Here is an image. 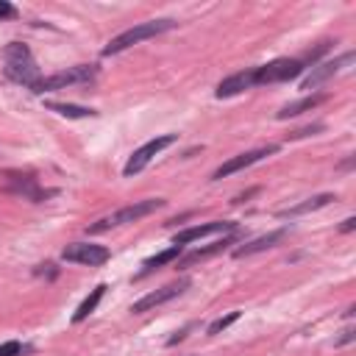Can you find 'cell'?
I'll list each match as a JSON object with an SVG mask.
<instances>
[{
  "mask_svg": "<svg viewBox=\"0 0 356 356\" xmlns=\"http://www.w3.org/2000/svg\"><path fill=\"white\" fill-rule=\"evenodd\" d=\"M3 56H6V78L8 81H14V83H22V86H33L42 75H39V67H36V61H33V56H31V50L25 47V44H19V42H11L6 50H3Z\"/></svg>",
  "mask_w": 356,
  "mask_h": 356,
  "instance_id": "1",
  "label": "cell"
},
{
  "mask_svg": "<svg viewBox=\"0 0 356 356\" xmlns=\"http://www.w3.org/2000/svg\"><path fill=\"white\" fill-rule=\"evenodd\" d=\"M170 28H175V19H153V22H139V25H134V28L122 31L120 36H114V39H111V42L103 47V56L122 53V50H128L131 44H136V42H142V39H150V36H159V33H164V31H170Z\"/></svg>",
  "mask_w": 356,
  "mask_h": 356,
  "instance_id": "2",
  "label": "cell"
},
{
  "mask_svg": "<svg viewBox=\"0 0 356 356\" xmlns=\"http://www.w3.org/2000/svg\"><path fill=\"white\" fill-rule=\"evenodd\" d=\"M161 206H164L161 197H150V200L131 203V206H125V209H120V211H114V214L97 220L95 225H89V234H100V231H108V228H117V225H125V222H136V220H142V217L159 211Z\"/></svg>",
  "mask_w": 356,
  "mask_h": 356,
  "instance_id": "3",
  "label": "cell"
},
{
  "mask_svg": "<svg viewBox=\"0 0 356 356\" xmlns=\"http://www.w3.org/2000/svg\"><path fill=\"white\" fill-rule=\"evenodd\" d=\"M95 75H97V67H95V64H78V67L61 70V72H56V75H50V78H39V81L31 86V92L44 95V92H53V89H64V86H70V83L92 81Z\"/></svg>",
  "mask_w": 356,
  "mask_h": 356,
  "instance_id": "4",
  "label": "cell"
},
{
  "mask_svg": "<svg viewBox=\"0 0 356 356\" xmlns=\"http://www.w3.org/2000/svg\"><path fill=\"white\" fill-rule=\"evenodd\" d=\"M300 72H303L300 58H275V61L253 70V83H281V81L298 78Z\"/></svg>",
  "mask_w": 356,
  "mask_h": 356,
  "instance_id": "5",
  "label": "cell"
},
{
  "mask_svg": "<svg viewBox=\"0 0 356 356\" xmlns=\"http://www.w3.org/2000/svg\"><path fill=\"white\" fill-rule=\"evenodd\" d=\"M175 142V134H164V136H156V139H150V142H145L139 150H134V156L125 161V167H122V172L125 175H136V172H142L145 167H147V161L153 159V156H159L164 147H170Z\"/></svg>",
  "mask_w": 356,
  "mask_h": 356,
  "instance_id": "6",
  "label": "cell"
},
{
  "mask_svg": "<svg viewBox=\"0 0 356 356\" xmlns=\"http://www.w3.org/2000/svg\"><path fill=\"white\" fill-rule=\"evenodd\" d=\"M108 248L103 245H92V242H72L61 250L64 261H78V264H89V267H100L108 261Z\"/></svg>",
  "mask_w": 356,
  "mask_h": 356,
  "instance_id": "7",
  "label": "cell"
},
{
  "mask_svg": "<svg viewBox=\"0 0 356 356\" xmlns=\"http://www.w3.org/2000/svg\"><path fill=\"white\" fill-rule=\"evenodd\" d=\"M353 58H356V53H353V50H348V53H342V56H339V58H334V61H323V64L312 67V72L300 81V89H317V86H320V83H325L328 78L339 75L348 64H353Z\"/></svg>",
  "mask_w": 356,
  "mask_h": 356,
  "instance_id": "8",
  "label": "cell"
},
{
  "mask_svg": "<svg viewBox=\"0 0 356 356\" xmlns=\"http://www.w3.org/2000/svg\"><path fill=\"white\" fill-rule=\"evenodd\" d=\"M186 286H189V278H178V281H172V284H167V286H161V289L147 292L145 298H139V300L131 306V312H134V314L150 312V309H156V306H161V303H167V300L178 298L181 292H186Z\"/></svg>",
  "mask_w": 356,
  "mask_h": 356,
  "instance_id": "9",
  "label": "cell"
},
{
  "mask_svg": "<svg viewBox=\"0 0 356 356\" xmlns=\"http://www.w3.org/2000/svg\"><path fill=\"white\" fill-rule=\"evenodd\" d=\"M275 150H278L275 145H267V147H259V150H248V153H239V156L228 159L225 164H220V167L214 170V175H211V178H225V175H231V172H239V170H245V167H250V164L261 161L264 156H270V153H275Z\"/></svg>",
  "mask_w": 356,
  "mask_h": 356,
  "instance_id": "10",
  "label": "cell"
},
{
  "mask_svg": "<svg viewBox=\"0 0 356 356\" xmlns=\"http://www.w3.org/2000/svg\"><path fill=\"white\" fill-rule=\"evenodd\" d=\"M236 228V222H222V220H214V222H203V225H192V228H186V231H178L175 236H172V245H189V242H195V239H203V236H209V234H225V231H234Z\"/></svg>",
  "mask_w": 356,
  "mask_h": 356,
  "instance_id": "11",
  "label": "cell"
},
{
  "mask_svg": "<svg viewBox=\"0 0 356 356\" xmlns=\"http://www.w3.org/2000/svg\"><path fill=\"white\" fill-rule=\"evenodd\" d=\"M286 236V228H278V231H270V234H264V236H259V239H253V242H245V245H239L236 250H234V256L236 259H245V256H253V253H261V250H267V248H273L275 242H281Z\"/></svg>",
  "mask_w": 356,
  "mask_h": 356,
  "instance_id": "12",
  "label": "cell"
},
{
  "mask_svg": "<svg viewBox=\"0 0 356 356\" xmlns=\"http://www.w3.org/2000/svg\"><path fill=\"white\" fill-rule=\"evenodd\" d=\"M6 189L14 192V195H22V197H28V200H42V197L50 195V192H42V189L36 186V181L28 178V175H8V186H6Z\"/></svg>",
  "mask_w": 356,
  "mask_h": 356,
  "instance_id": "13",
  "label": "cell"
},
{
  "mask_svg": "<svg viewBox=\"0 0 356 356\" xmlns=\"http://www.w3.org/2000/svg\"><path fill=\"white\" fill-rule=\"evenodd\" d=\"M248 86H253V70L250 72H236V75H231V78H225L220 86H217V97H231V95H239L242 89H248Z\"/></svg>",
  "mask_w": 356,
  "mask_h": 356,
  "instance_id": "14",
  "label": "cell"
},
{
  "mask_svg": "<svg viewBox=\"0 0 356 356\" xmlns=\"http://www.w3.org/2000/svg\"><path fill=\"white\" fill-rule=\"evenodd\" d=\"M331 200H337V197H334V195H314V197H309V200H303V203H298V206L281 209V211H278V217H298V214H309V211H317V209L328 206Z\"/></svg>",
  "mask_w": 356,
  "mask_h": 356,
  "instance_id": "15",
  "label": "cell"
},
{
  "mask_svg": "<svg viewBox=\"0 0 356 356\" xmlns=\"http://www.w3.org/2000/svg\"><path fill=\"white\" fill-rule=\"evenodd\" d=\"M181 253H184V248H181V245H172V248H167V250H161V253H156V256L145 259V264H142V273H139L136 278H142V275L153 273L156 267H164V264H170V261H178V259H181Z\"/></svg>",
  "mask_w": 356,
  "mask_h": 356,
  "instance_id": "16",
  "label": "cell"
},
{
  "mask_svg": "<svg viewBox=\"0 0 356 356\" xmlns=\"http://www.w3.org/2000/svg\"><path fill=\"white\" fill-rule=\"evenodd\" d=\"M325 100V95H312V97H303V100H295V103H289V106H284L275 117L278 120H286V117H298V114H303V111H309V108H314V106H320Z\"/></svg>",
  "mask_w": 356,
  "mask_h": 356,
  "instance_id": "17",
  "label": "cell"
},
{
  "mask_svg": "<svg viewBox=\"0 0 356 356\" xmlns=\"http://www.w3.org/2000/svg\"><path fill=\"white\" fill-rule=\"evenodd\" d=\"M231 245V236L228 239H222V242H214V245H209V248H197V250H192L189 256H184L178 264L181 267H189V264H195V261H200V259H206V256H214V253H220V250H225Z\"/></svg>",
  "mask_w": 356,
  "mask_h": 356,
  "instance_id": "18",
  "label": "cell"
},
{
  "mask_svg": "<svg viewBox=\"0 0 356 356\" xmlns=\"http://www.w3.org/2000/svg\"><path fill=\"white\" fill-rule=\"evenodd\" d=\"M103 292H106V284L95 286V289H92V295H89V298H86V300H83V303L78 306V312L72 314V323H81V320H86V317H89V314H92V312L97 309V303H100Z\"/></svg>",
  "mask_w": 356,
  "mask_h": 356,
  "instance_id": "19",
  "label": "cell"
},
{
  "mask_svg": "<svg viewBox=\"0 0 356 356\" xmlns=\"http://www.w3.org/2000/svg\"><path fill=\"white\" fill-rule=\"evenodd\" d=\"M50 111L61 114V117H95L97 111L95 108H86V106H72V103H47Z\"/></svg>",
  "mask_w": 356,
  "mask_h": 356,
  "instance_id": "20",
  "label": "cell"
},
{
  "mask_svg": "<svg viewBox=\"0 0 356 356\" xmlns=\"http://www.w3.org/2000/svg\"><path fill=\"white\" fill-rule=\"evenodd\" d=\"M239 320V312H231V314H225V317H217L211 325H209V334H220L222 328H228L231 323H236Z\"/></svg>",
  "mask_w": 356,
  "mask_h": 356,
  "instance_id": "21",
  "label": "cell"
},
{
  "mask_svg": "<svg viewBox=\"0 0 356 356\" xmlns=\"http://www.w3.org/2000/svg\"><path fill=\"white\" fill-rule=\"evenodd\" d=\"M0 356H22V345H19L17 339L3 342V345H0Z\"/></svg>",
  "mask_w": 356,
  "mask_h": 356,
  "instance_id": "22",
  "label": "cell"
},
{
  "mask_svg": "<svg viewBox=\"0 0 356 356\" xmlns=\"http://www.w3.org/2000/svg\"><path fill=\"white\" fill-rule=\"evenodd\" d=\"M11 17H17V8H14L11 3L0 0V19H11Z\"/></svg>",
  "mask_w": 356,
  "mask_h": 356,
  "instance_id": "23",
  "label": "cell"
},
{
  "mask_svg": "<svg viewBox=\"0 0 356 356\" xmlns=\"http://www.w3.org/2000/svg\"><path fill=\"white\" fill-rule=\"evenodd\" d=\"M317 131H323V125H312V128H300V131H292V134H289V139H300V136H309V134H317Z\"/></svg>",
  "mask_w": 356,
  "mask_h": 356,
  "instance_id": "24",
  "label": "cell"
},
{
  "mask_svg": "<svg viewBox=\"0 0 356 356\" xmlns=\"http://www.w3.org/2000/svg\"><path fill=\"white\" fill-rule=\"evenodd\" d=\"M353 228H356V217H348V220L342 222V228H339V231H353Z\"/></svg>",
  "mask_w": 356,
  "mask_h": 356,
  "instance_id": "25",
  "label": "cell"
},
{
  "mask_svg": "<svg viewBox=\"0 0 356 356\" xmlns=\"http://www.w3.org/2000/svg\"><path fill=\"white\" fill-rule=\"evenodd\" d=\"M350 339H353V328H348V331L342 334V339H339V342H350Z\"/></svg>",
  "mask_w": 356,
  "mask_h": 356,
  "instance_id": "26",
  "label": "cell"
}]
</instances>
